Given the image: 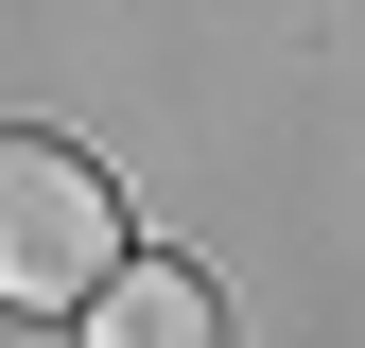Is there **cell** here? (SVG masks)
Returning a JSON list of instances; mask_svg holds the SVG:
<instances>
[{"instance_id":"cell-1","label":"cell","mask_w":365,"mask_h":348,"mask_svg":"<svg viewBox=\"0 0 365 348\" xmlns=\"http://www.w3.org/2000/svg\"><path fill=\"white\" fill-rule=\"evenodd\" d=\"M122 261V209L70 140H0V314H87Z\"/></svg>"},{"instance_id":"cell-2","label":"cell","mask_w":365,"mask_h":348,"mask_svg":"<svg viewBox=\"0 0 365 348\" xmlns=\"http://www.w3.org/2000/svg\"><path fill=\"white\" fill-rule=\"evenodd\" d=\"M105 331L122 348H192L209 331V279H192V261H105Z\"/></svg>"}]
</instances>
